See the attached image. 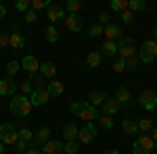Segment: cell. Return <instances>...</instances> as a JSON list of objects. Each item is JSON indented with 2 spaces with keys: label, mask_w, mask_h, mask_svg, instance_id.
<instances>
[{
  "label": "cell",
  "mask_w": 157,
  "mask_h": 154,
  "mask_svg": "<svg viewBox=\"0 0 157 154\" xmlns=\"http://www.w3.org/2000/svg\"><path fill=\"white\" fill-rule=\"evenodd\" d=\"M69 113H71L73 117L82 119L84 123H92V121H97L98 115H101L97 108L90 106L86 100H82V102H71V104H69Z\"/></svg>",
  "instance_id": "cell-1"
},
{
  "label": "cell",
  "mask_w": 157,
  "mask_h": 154,
  "mask_svg": "<svg viewBox=\"0 0 157 154\" xmlns=\"http://www.w3.org/2000/svg\"><path fill=\"white\" fill-rule=\"evenodd\" d=\"M11 113L15 117H29V113H32V102H29V98L23 94H15L11 100Z\"/></svg>",
  "instance_id": "cell-2"
},
{
  "label": "cell",
  "mask_w": 157,
  "mask_h": 154,
  "mask_svg": "<svg viewBox=\"0 0 157 154\" xmlns=\"http://www.w3.org/2000/svg\"><path fill=\"white\" fill-rule=\"evenodd\" d=\"M157 59V42L155 40H147L140 44V50H138V60L143 63H153Z\"/></svg>",
  "instance_id": "cell-3"
},
{
  "label": "cell",
  "mask_w": 157,
  "mask_h": 154,
  "mask_svg": "<svg viewBox=\"0 0 157 154\" xmlns=\"http://www.w3.org/2000/svg\"><path fill=\"white\" fill-rule=\"evenodd\" d=\"M155 150V142L151 140V135H138L134 140L132 154H151Z\"/></svg>",
  "instance_id": "cell-4"
},
{
  "label": "cell",
  "mask_w": 157,
  "mask_h": 154,
  "mask_svg": "<svg viewBox=\"0 0 157 154\" xmlns=\"http://www.w3.org/2000/svg\"><path fill=\"white\" fill-rule=\"evenodd\" d=\"M134 50H136V42L132 36H124L117 42V56H121V59H132Z\"/></svg>",
  "instance_id": "cell-5"
},
{
  "label": "cell",
  "mask_w": 157,
  "mask_h": 154,
  "mask_svg": "<svg viewBox=\"0 0 157 154\" xmlns=\"http://www.w3.org/2000/svg\"><path fill=\"white\" fill-rule=\"evenodd\" d=\"M17 138H19V131L13 123H2L0 125V142L4 146H13L17 142Z\"/></svg>",
  "instance_id": "cell-6"
},
{
  "label": "cell",
  "mask_w": 157,
  "mask_h": 154,
  "mask_svg": "<svg viewBox=\"0 0 157 154\" xmlns=\"http://www.w3.org/2000/svg\"><path fill=\"white\" fill-rule=\"evenodd\" d=\"M138 106L145 110H155L157 108V92L153 90H143L138 94Z\"/></svg>",
  "instance_id": "cell-7"
},
{
  "label": "cell",
  "mask_w": 157,
  "mask_h": 154,
  "mask_svg": "<svg viewBox=\"0 0 157 154\" xmlns=\"http://www.w3.org/2000/svg\"><path fill=\"white\" fill-rule=\"evenodd\" d=\"M97 138V125L94 123H84L78 129V144H90Z\"/></svg>",
  "instance_id": "cell-8"
},
{
  "label": "cell",
  "mask_w": 157,
  "mask_h": 154,
  "mask_svg": "<svg viewBox=\"0 0 157 154\" xmlns=\"http://www.w3.org/2000/svg\"><path fill=\"white\" fill-rule=\"evenodd\" d=\"M50 100V94L46 88H34V92L29 94V102H32V108L38 106H44L46 102Z\"/></svg>",
  "instance_id": "cell-9"
},
{
  "label": "cell",
  "mask_w": 157,
  "mask_h": 154,
  "mask_svg": "<svg viewBox=\"0 0 157 154\" xmlns=\"http://www.w3.org/2000/svg\"><path fill=\"white\" fill-rule=\"evenodd\" d=\"M46 17H48L50 25H55V23H59V21H65L67 13H65V9L59 6V4H50L48 9H46Z\"/></svg>",
  "instance_id": "cell-10"
},
{
  "label": "cell",
  "mask_w": 157,
  "mask_h": 154,
  "mask_svg": "<svg viewBox=\"0 0 157 154\" xmlns=\"http://www.w3.org/2000/svg\"><path fill=\"white\" fill-rule=\"evenodd\" d=\"M115 100L120 102V106H126V108L132 106V96H130V90H128L126 85H120V88H117V92H115Z\"/></svg>",
  "instance_id": "cell-11"
},
{
  "label": "cell",
  "mask_w": 157,
  "mask_h": 154,
  "mask_svg": "<svg viewBox=\"0 0 157 154\" xmlns=\"http://www.w3.org/2000/svg\"><path fill=\"white\" fill-rule=\"evenodd\" d=\"M21 69H25V71L29 73L32 77L36 75L38 71H40V63H38V59L36 56H32V54H27L23 60H21Z\"/></svg>",
  "instance_id": "cell-12"
},
{
  "label": "cell",
  "mask_w": 157,
  "mask_h": 154,
  "mask_svg": "<svg viewBox=\"0 0 157 154\" xmlns=\"http://www.w3.org/2000/svg\"><path fill=\"white\" fill-rule=\"evenodd\" d=\"M103 36H107L109 42H117V40L124 38V29L115 23H109L107 27H105V31H103Z\"/></svg>",
  "instance_id": "cell-13"
},
{
  "label": "cell",
  "mask_w": 157,
  "mask_h": 154,
  "mask_svg": "<svg viewBox=\"0 0 157 154\" xmlns=\"http://www.w3.org/2000/svg\"><path fill=\"white\" fill-rule=\"evenodd\" d=\"M9 44L13 50H23L25 48V38L19 29H13V34H9Z\"/></svg>",
  "instance_id": "cell-14"
},
{
  "label": "cell",
  "mask_w": 157,
  "mask_h": 154,
  "mask_svg": "<svg viewBox=\"0 0 157 154\" xmlns=\"http://www.w3.org/2000/svg\"><path fill=\"white\" fill-rule=\"evenodd\" d=\"M17 92V83L13 81V77L0 79V96H15Z\"/></svg>",
  "instance_id": "cell-15"
},
{
  "label": "cell",
  "mask_w": 157,
  "mask_h": 154,
  "mask_svg": "<svg viewBox=\"0 0 157 154\" xmlns=\"http://www.w3.org/2000/svg\"><path fill=\"white\" fill-rule=\"evenodd\" d=\"M63 23H65V27H67L69 31H73V34H80V31L84 29V25H82V21H80L78 15H67Z\"/></svg>",
  "instance_id": "cell-16"
},
{
  "label": "cell",
  "mask_w": 157,
  "mask_h": 154,
  "mask_svg": "<svg viewBox=\"0 0 157 154\" xmlns=\"http://www.w3.org/2000/svg\"><path fill=\"white\" fill-rule=\"evenodd\" d=\"M103 115H107V117H113V115H117L120 113V102L115 100V98H107L105 102H103Z\"/></svg>",
  "instance_id": "cell-17"
},
{
  "label": "cell",
  "mask_w": 157,
  "mask_h": 154,
  "mask_svg": "<svg viewBox=\"0 0 157 154\" xmlns=\"http://www.w3.org/2000/svg\"><path fill=\"white\" fill-rule=\"evenodd\" d=\"M48 140H50V129H48V127H42V129L34 135V142L29 144V146H34V148H42Z\"/></svg>",
  "instance_id": "cell-18"
},
{
  "label": "cell",
  "mask_w": 157,
  "mask_h": 154,
  "mask_svg": "<svg viewBox=\"0 0 157 154\" xmlns=\"http://www.w3.org/2000/svg\"><path fill=\"white\" fill-rule=\"evenodd\" d=\"M42 154H63V142H57V140H48V142L42 146Z\"/></svg>",
  "instance_id": "cell-19"
},
{
  "label": "cell",
  "mask_w": 157,
  "mask_h": 154,
  "mask_svg": "<svg viewBox=\"0 0 157 154\" xmlns=\"http://www.w3.org/2000/svg\"><path fill=\"white\" fill-rule=\"evenodd\" d=\"M105 100H107V94H105V92H103V90H94V92H90V96H88V100H86V102H88V104H90V106H103V102H105Z\"/></svg>",
  "instance_id": "cell-20"
},
{
  "label": "cell",
  "mask_w": 157,
  "mask_h": 154,
  "mask_svg": "<svg viewBox=\"0 0 157 154\" xmlns=\"http://www.w3.org/2000/svg\"><path fill=\"white\" fill-rule=\"evenodd\" d=\"M40 75H42V77H44V79H50V81H52V77H55V75H57V67H55V65H52V63H40Z\"/></svg>",
  "instance_id": "cell-21"
},
{
  "label": "cell",
  "mask_w": 157,
  "mask_h": 154,
  "mask_svg": "<svg viewBox=\"0 0 157 154\" xmlns=\"http://www.w3.org/2000/svg\"><path fill=\"white\" fill-rule=\"evenodd\" d=\"M63 138H65V142H78V127H75L73 123H65V127H63Z\"/></svg>",
  "instance_id": "cell-22"
},
{
  "label": "cell",
  "mask_w": 157,
  "mask_h": 154,
  "mask_svg": "<svg viewBox=\"0 0 157 154\" xmlns=\"http://www.w3.org/2000/svg\"><path fill=\"white\" fill-rule=\"evenodd\" d=\"M101 54H103V56H117V42L105 40L103 46H101Z\"/></svg>",
  "instance_id": "cell-23"
},
{
  "label": "cell",
  "mask_w": 157,
  "mask_h": 154,
  "mask_svg": "<svg viewBox=\"0 0 157 154\" xmlns=\"http://www.w3.org/2000/svg\"><path fill=\"white\" fill-rule=\"evenodd\" d=\"M44 38H46V42H48V44L59 42V29H57L55 25H48V27H46V31H44Z\"/></svg>",
  "instance_id": "cell-24"
},
{
  "label": "cell",
  "mask_w": 157,
  "mask_h": 154,
  "mask_svg": "<svg viewBox=\"0 0 157 154\" xmlns=\"http://www.w3.org/2000/svg\"><path fill=\"white\" fill-rule=\"evenodd\" d=\"M46 90H48L50 96H61V94H63V83H61L59 79H52V81H48Z\"/></svg>",
  "instance_id": "cell-25"
},
{
  "label": "cell",
  "mask_w": 157,
  "mask_h": 154,
  "mask_svg": "<svg viewBox=\"0 0 157 154\" xmlns=\"http://www.w3.org/2000/svg\"><path fill=\"white\" fill-rule=\"evenodd\" d=\"M109 9L113 13H124V11H128V0H111L109 2Z\"/></svg>",
  "instance_id": "cell-26"
},
{
  "label": "cell",
  "mask_w": 157,
  "mask_h": 154,
  "mask_svg": "<svg viewBox=\"0 0 157 154\" xmlns=\"http://www.w3.org/2000/svg\"><path fill=\"white\" fill-rule=\"evenodd\" d=\"M121 129H124V133L134 135V133H138V125L134 123L132 119H124V121H121Z\"/></svg>",
  "instance_id": "cell-27"
},
{
  "label": "cell",
  "mask_w": 157,
  "mask_h": 154,
  "mask_svg": "<svg viewBox=\"0 0 157 154\" xmlns=\"http://www.w3.org/2000/svg\"><path fill=\"white\" fill-rule=\"evenodd\" d=\"M128 11H130V13L147 11V2H145V0H128Z\"/></svg>",
  "instance_id": "cell-28"
},
{
  "label": "cell",
  "mask_w": 157,
  "mask_h": 154,
  "mask_svg": "<svg viewBox=\"0 0 157 154\" xmlns=\"http://www.w3.org/2000/svg\"><path fill=\"white\" fill-rule=\"evenodd\" d=\"M101 60H103V54L98 52V50H94V52H90L88 54V59H86V63H88V67H101Z\"/></svg>",
  "instance_id": "cell-29"
},
{
  "label": "cell",
  "mask_w": 157,
  "mask_h": 154,
  "mask_svg": "<svg viewBox=\"0 0 157 154\" xmlns=\"http://www.w3.org/2000/svg\"><path fill=\"white\" fill-rule=\"evenodd\" d=\"M63 9H65V13H69V15H78V11L82 9V2L80 0H67Z\"/></svg>",
  "instance_id": "cell-30"
},
{
  "label": "cell",
  "mask_w": 157,
  "mask_h": 154,
  "mask_svg": "<svg viewBox=\"0 0 157 154\" xmlns=\"http://www.w3.org/2000/svg\"><path fill=\"white\" fill-rule=\"evenodd\" d=\"M136 125H138V133H143V135H145V133H149V131L155 127V125L151 123V119H140Z\"/></svg>",
  "instance_id": "cell-31"
},
{
  "label": "cell",
  "mask_w": 157,
  "mask_h": 154,
  "mask_svg": "<svg viewBox=\"0 0 157 154\" xmlns=\"http://www.w3.org/2000/svg\"><path fill=\"white\" fill-rule=\"evenodd\" d=\"M19 69H21V63H17V60H9V63H6V75H9V77L17 75Z\"/></svg>",
  "instance_id": "cell-32"
},
{
  "label": "cell",
  "mask_w": 157,
  "mask_h": 154,
  "mask_svg": "<svg viewBox=\"0 0 157 154\" xmlns=\"http://www.w3.org/2000/svg\"><path fill=\"white\" fill-rule=\"evenodd\" d=\"M97 121L103 125V127H105V129H113V127H115V121H113V117H107V115H98Z\"/></svg>",
  "instance_id": "cell-33"
},
{
  "label": "cell",
  "mask_w": 157,
  "mask_h": 154,
  "mask_svg": "<svg viewBox=\"0 0 157 154\" xmlns=\"http://www.w3.org/2000/svg\"><path fill=\"white\" fill-rule=\"evenodd\" d=\"M103 31H105V27H103L101 23H94V25L88 27V36H90V38H101V36H103Z\"/></svg>",
  "instance_id": "cell-34"
},
{
  "label": "cell",
  "mask_w": 157,
  "mask_h": 154,
  "mask_svg": "<svg viewBox=\"0 0 157 154\" xmlns=\"http://www.w3.org/2000/svg\"><path fill=\"white\" fill-rule=\"evenodd\" d=\"M111 69H113L115 73H124V71H126V59H121V56H115L113 65H111Z\"/></svg>",
  "instance_id": "cell-35"
},
{
  "label": "cell",
  "mask_w": 157,
  "mask_h": 154,
  "mask_svg": "<svg viewBox=\"0 0 157 154\" xmlns=\"http://www.w3.org/2000/svg\"><path fill=\"white\" fill-rule=\"evenodd\" d=\"M50 6V0H34V2H29V9L32 11H42V9H48Z\"/></svg>",
  "instance_id": "cell-36"
},
{
  "label": "cell",
  "mask_w": 157,
  "mask_h": 154,
  "mask_svg": "<svg viewBox=\"0 0 157 154\" xmlns=\"http://www.w3.org/2000/svg\"><path fill=\"white\" fill-rule=\"evenodd\" d=\"M13 146H15V152H17V154H25V152H27V148H29V144L25 142V140H21V138H17V142L13 144Z\"/></svg>",
  "instance_id": "cell-37"
},
{
  "label": "cell",
  "mask_w": 157,
  "mask_h": 154,
  "mask_svg": "<svg viewBox=\"0 0 157 154\" xmlns=\"http://www.w3.org/2000/svg\"><path fill=\"white\" fill-rule=\"evenodd\" d=\"M19 90H21V94H23V96H27V98H29V94L34 92V85H32V81H29V79H25V81L19 83Z\"/></svg>",
  "instance_id": "cell-38"
},
{
  "label": "cell",
  "mask_w": 157,
  "mask_h": 154,
  "mask_svg": "<svg viewBox=\"0 0 157 154\" xmlns=\"http://www.w3.org/2000/svg\"><path fill=\"white\" fill-rule=\"evenodd\" d=\"M19 138L25 140L27 144L34 142V133H32V129H27V127H21V129H19Z\"/></svg>",
  "instance_id": "cell-39"
},
{
  "label": "cell",
  "mask_w": 157,
  "mask_h": 154,
  "mask_svg": "<svg viewBox=\"0 0 157 154\" xmlns=\"http://www.w3.org/2000/svg\"><path fill=\"white\" fill-rule=\"evenodd\" d=\"M78 148H80V144H78V142H65V144H63V152H67V154H75V152H78Z\"/></svg>",
  "instance_id": "cell-40"
},
{
  "label": "cell",
  "mask_w": 157,
  "mask_h": 154,
  "mask_svg": "<svg viewBox=\"0 0 157 154\" xmlns=\"http://www.w3.org/2000/svg\"><path fill=\"white\" fill-rule=\"evenodd\" d=\"M15 9L25 15V13L29 11V0H15Z\"/></svg>",
  "instance_id": "cell-41"
},
{
  "label": "cell",
  "mask_w": 157,
  "mask_h": 154,
  "mask_svg": "<svg viewBox=\"0 0 157 154\" xmlns=\"http://www.w3.org/2000/svg\"><path fill=\"white\" fill-rule=\"evenodd\" d=\"M98 23L103 25V27H107V25L111 23V15H109L107 11H101L98 13Z\"/></svg>",
  "instance_id": "cell-42"
},
{
  "label": "cell",
  "mask_w": 157,
  "mask_h": 154,
  "mask_svg": "<svg viewBox=\"0 0 157 154\" xmlns=\"http://www.w3.org/2000/svg\"><path fill=\"white\" fill-rule=\"evenodd\" d=\"M138 69V59L132 56V59H126V71H136Z\"/></svg>",
  "instance_id": "cell-43"
},
{
  "label": "cell",
  "mask_w": 157,
  "mask_h": 154,
  "mask_svg": "<svg viewBox=\"0 0 157 154\" xmlns=\"http://www.w3.org/2000/svg\"><path fill=\"white\" fill-rule=\"evenodd\" d=\"M23 19H25V23H36V19H38V13L29 9V11H27V13L23 15Z\"/></svg>",
  "instance_id": "cell-44"
},
{
  "label": "cell",
  "mask_w": 157,
  "mask_h": 154,
  "mask_svg": "<svg viewBox=\"0 0 157 154\" xmlns=\"http://www.w3.org/2000/svg\"><path fill=\"white\" fill-rule=\"evenodd\" d=\"M120 17H121V21H124L126 25L134 23V13H130V11H124V13L120 15Z\"/></svg>",
  "instance_id": "cell-45"
},
{
  "label": "cell",
  "mask_w": 157,
  "mask_h": 154,
  "mask_svg": "<svg viewBox=\"0 0 157 154\" xmlns=\"http://www.w3.org/2000/svg\"><path fill=\"white\" fill-rule=\"evenodd\" d=\"M34 83H36L34 88H46V85H48V79H44L42 75H36V77H34Z\"/></svg>",
  "instance_id": "cell-46"
},
{
  "label": "cell",
  "mask_w": 157,
  "mask_h": 154,
  "mask_svg": "<svg viewBox=\"0 0 157 154\" xmlns=\"http://www.w3.org/2000/svg\"><path fill=\"white\" fill-rule=\"evenodd\" d=\"M0 48H11V44H9V34H4V31H0Z\"/></svg>",
  "instance_id": "cell-47"
},
{
  "label": "cell",
  "mask_w": 157,
  "mask_h": 154,
  "mask_svg": "<svg viewBox=\"0 0 157 154\" xmlns=\"http://www.w3.org/2000/svg\"><path fill=\"white\" fill-rule=\"evenodd\" d=\"M4 17H6V6L0 2V19H4Z\"/></svg>",
  "instance_id": "cell-48"
},
{
  "label": "cell",
  "mask_w": 157,
  "mask_h": 154,
  "mask_svg": "<svg viewBox=\"0 0 157 154\" xmlns=\"http://www.w3.org/2000/svg\"><path fill=\"white\" fill-rule=\"evenodd\" d=\"M25 154H42V152H40L38 148H34V146H29V148H27V152H25Z\"/></svg>",
  "instance_id": "cell-49"
},
{
  "label": "cell",
  "mask_w": 157,
  "mask_h": 154,
  "mask_svg": "<svg viewBox=\"0 0 157 154\" xmlns=\"http://www.w3.org/2000/svg\"><path fill=\"white\" fill-rule=\"evenodd\" d=\"M151 140H153V142L157 144V125L153 127V129H151Z\"/></svg>",
  "instance_id": "cell-50"
},
{
  "label": "cell",
  "mask_w": 157,
  "mask_h": 154,
  "mask_svg": "<svg viewBox=\"0 0 157 154\" xmlns=\"http://www.w3.org/2000/svg\"><path fill=\"white\" fill-rule=\"evenodd\" d=\"M105 154H120V150H107Z\"/></svg>",
  "instance_id": "cell-51"
},
{
  "label": "cell",
  "mask_w": 157,
  "mask_h": 154,
  "mask_svg": "<svg viewBox=\"0 0 157 154\" xmlns=\"http://www.w3.org/2000/svg\"><path fill=\"white\" fill-rule=\"evenodd\" d=\"M0 154H4V144L0 142Z\"/></svg>",
  "instance_id": "cell-52"
},
{
  "label": "cell",
  "mask_w": 157,
  "mask_h": 154,
  "mask_svg": "<svg viewBox=\"0 0 157 154\" xmlns=\"http://www.w3.org/2000/svg\"><path fill=\"white\" fill-rule=\"evenodd\" d=\"M153 36H155V38H157V25H155V29H153Z\"/></svg>",
  "instance_id": "cell-53"
},
{
  "label": "cell",
  "mask_w": 157,
  "mask_h": 154,
  "mask_svg": "<svg viewBox=\"0 0 157 154\" xmlns=\"http://www.w3.org/2000/svg\"><path fill=\"white\" fill-rule=\"evenodd\" d=\"M13 154H17V152H13Z\"/></svg>",
  "instance_id": "cell-54"
}]
</instances>
